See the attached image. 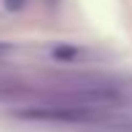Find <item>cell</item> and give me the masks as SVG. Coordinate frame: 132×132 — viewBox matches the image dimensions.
Wrapping results in <instances>:
<instances>
[{
	"instance_id": "1",
	"label": "cell",
	"mask_w": 132,
	"mask_h": 132,
	"mask_svg": "<svg viewBox=\"0 0 132 132\" xmlns=\"http://www.w3.org/2000/svg\"><path fill=\"white\" fill-rule=\"evenodd\" d=\"M51 54L57 59H76V57H78V49H76V46H54Z\"/></svg>"
},
{
	"instance_id": "2",
	"label": "cell",
	"mask_w": 132,
	"mask_h": 132,
	"mask_svg": "<svg viewBox=\"0 0 132 132\" xmlns=\"http://www.w3.org/2000/svg\"><path fill=\"white\" fill-rule=\"evenodd\" d=\"M11 51H14V46H11V43H0V59H5Z\"/></svg>"
},
{
	"instance_id": "3",
	"label": "cell",
	"mask_w": 132,
	"mask_h": 132,
	"mask_svg": "<svg viewBox=\"0 0 132 132\" xmlns=\"http://www.w3.org/2000/svg\"><path fill=\"white\" fill-rule=\"evenodd\" d=\"M127 127H132V121H127Z\"/></svg>"
}]
</instances>
